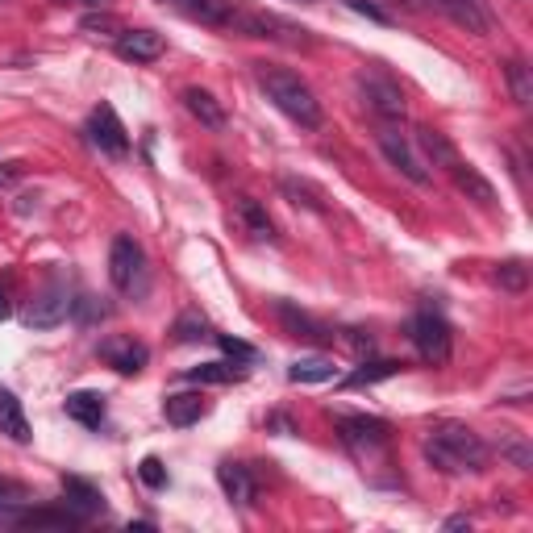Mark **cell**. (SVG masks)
I'll use <instances>...</instances> for the list:
<instances>
[{
	"label": "cell",
	"mask_w": 533,
	"mask_h": 533,
	"mask_svg": "<svg viewBox=\"0 0 533 533\" xmlns=\"http://www.w3.org/2000/svg\"><path fill=\"white\" fill-rule=\"evenodd\" d=\"M359 92L367 100L371 117H379V121H400L404 117V92H400V84L388 80V75H379V71L359 75Z\"/></svg>",
	"instance_id": "ba28073f"
},
{
	"label": "cell",
	"mask_w": 533,
	"mask_h": 533,
	"mask_svg": "<svg viewBox=\"0 0 533 533\" xmlns=\"http://www.w3.org/2000/svg\"><path fill=\"white\" fill-rule=\"evenodd\" d=\"M300 5H317V0H300Z\"/></svg>",
	"instance_id": "ab89813d"
},
{
	"label": "cell",
	"mask_w": 533,
	"mask_h": 533,
	"mask_svg": "<svg viewBox=\"0 0 533 533\" xmlns=\"http://www.w3.org/2000/svg\"><path fill=\"white\" fill-rule=\"evenodd\" d=\"M288 379L292 384H329V379H338V367L325 354H309V359H296L288 367Z\"/></svg>",
	"instance_id": "603a6c76"
},
{
	"label": "cell",
	"mask_w": 533,
	"mask_h": 533,
	"mask_svg": "<svg viewBox=\"0 0 533 533\" xmlns=\"http://www.w3.org/2000/svg\"><path fill=\"white\" fill-rule=\"evenodd\" d=\"M413 138H417V146L425 150V155H421L425 163L446 167V171H450L454 163H459V150H454V142H450L446 134H438V130H417Z\"/></svg>",
	"instance_id": "cb8c5ba5"
},
{
	"label": "cell",
	"mask_w": 533,
	"mask_h": 533,
	"mask_svg": "<svg viewBox=\"0 0 533 533\" xmlns=\"http://www.w3.org/2000/svg\"><path fill=\"white\" fill-rule=\"evenodd\" d=\"M0 492H9V496H21V488L13 484V479H5V475H0Z\"/></svg>",
	"instance_id": "8d00e7d4"
},
{
	"label": "cell",
	"mask_w": 533,
	"mask_h": 533,
	"mask_svg": "<svg viewBox=\"0 0 533 533\" xmlns=\"http://www.w3.org/2000/svg\"><path fill=\"white\" fill-rule=\"evenodd\" d=\"M163 50H167V42L155 30H121L117 34V55L125 63H155V59H163Z\"/></svg>",
	"instance_id": "4fadbf2b"
},
{
	"label": "cell",
	"mask_w": 533,
	"mask_h": 533,
	"mask_svg": "<svg viewBox=\"0 0 533 533\" xmlns=\"http://www.w3.org/2000/svg\"><path fill=\"white\" fill-rule=\"evenodd\" d=\"M396 371H400L396 359H371L367 354V359L342 379V388H371V384H379V379H392Z\"/></svg>",
	"instance_id": "d4e9b609"
},
{
	"label": "cell",
	"mask_w": 533,
	"mask_h": 533,
	"mask_svg": "<svg viewBox=\"0 0 533 533\" xmlns=\"http://www.w3.org/2000/svg\"><path fill=\"white\" fill-rule=\"evenodd\" d=\"M75 5H84V9H109L113 0H75Z\"/></svg>",
	"instance_id": "d590c367"
},
{
	"label": "cell",
	"mask_w": 533,
	"mask_h": 533,
	"mask_svg": "<svg viewBox=\"0 0 533 533\" xmlns=\"http://www.w3.org/2000/svg\"><path fill=\"white\" fill-rule=\"evenodd\" d=\"M63 496H67V509H75L84 521L92 513H105V496H100V488H92L80 475H63Z\"/></svg>",
	"instance_id": "9a60e30c"
},
{
	"label": "cell",
	"mask_w": 533,
	"mask_h": 533,
	"mask_svg": "<svg viewBox=\"0 0 533 533\" xmlns=\"http://www.w3.org/2000/svg\"><path fill=\"white\" fill-rule=\"evenodd\" d=\"M492 459L488 442L475 434L471 425H459V421H442L429 429L425 438V463L442 471V475H467V471H484Z\"/></svg>",
	"instance_id": "6da1fadb"
},
{
	"label": "cell",
	"mask_w": 533,
	"mask_h": 533,
	"mask_svg": "<svg viewBox=\"0 0 533 533\" xmlns=\"http://www.w3.org/2000/svg\"><path fill=\"white\" fill-rule=\"evenodd\" d=\"M71 309H75V300H71V288H67V279H50V284L30 300V309H25V325L30 329H55V325H63L67 317H71Z\"/></svg>",
	"instance_id": "5b68a950"
},
{
	"label": "cell",
	"mask_w": 533,
	"mask_h": 533,
	"mask_svg": "<svg viewBox=\"0 0 533 533\" xmlns=\"http://www.w3.org/2000/svg\"><path fill=\"white\" fill-rule=\"evenodd\" d=\"M467 525H471L467 517H450V521H446V529H467Z\"/></svg>",
	"instance_id": "74e56055"
},
{
	"label": "cell",
	"mask_w": 533,
	"mask_h": 533,
	"mask_svg": "<svg viewBox=\"0 0 533 533\" xmlns=\"http://www.w3.org/2000/svg\"><path fill=\"white\" fill-rule=\"evenodd\" d=\"M338 434L350 450H379L388 442V421H379V417H338Z\"/></svg>",
	"instance_id": "7c38bea8"
},
{
	"label": "cell",
	"mask_w": 533,
	"mask_h": 533,
	"mask_svg": "<svg viewBox=\"0 0 533 533\" xmlns=\"http://www.w3.org/2000/svg\"><path fill=\"white\" fill-rule=\"evenodd\" d=\"M88 142L100 150V155H109V159H125V155H130V134H125V125H121L113 105H96L92 109V117H88Z\"/></svg>",
	"instance_id": "8992f818"
},
{
	"label": "cell",
	"mask_w": 533,
	"mask_h": 533,
	"mask_svg": "<svg viewBox=\"0 0 533 533\" xmlns=\"http://www.w3.org/2000/svg\"><path fill=\"white\" fill-rule=\"evenodd\" d=\"M17 175H21V167H17V163H0V188H9V184L17 180Z\"/></svg>",
	"instance_id": "e575fe53"
},
{
	"label": "cell",
	"mask_w": 533,
	"mask_h": 533,
	"mask_svg": "<svg viewBox=\"0 0 533 533\" xmlns=\"http://www.w3.org/2000/svg\"><path fill=\"white\" fill-rule=\"evenodd\" d=\"M63 409H67L71 421H80L84 429H100V421H105V396H100V392H71Z\"/></svg>",
	"instance_id": "7402d4cb"
},
{
	"label": "cell",
	"mask_w": 533,
	"mask_h": 533,
	"mask_svg": "<svg viewBox=\"0 0 533 533\" xmlns=\"http://www.w3.org/2000/svg\"><path fill=\"white\" fill-rule=\"evenodd\" d=\"M409 338H413L417 354H421L429 367H446V363H450V354H454V334H450V325H446L442 313L421 309V313L409 321Z\"/></svg>",
	"instance_id": "277c9868"
},
{
	"label": "cell",
	"mask_w": 533,
	"mask_h": 533,
	"mask_svg": "<svg viewBox=\"0 0 533 533\" xmlns=\"http://www.w3.org/2000/svg\"><path fill=\"white\" fill-rule=\"evenodd\" d=\"M163 5H171L175 13H184L200 25H209V30H234L242 0H163Z\"/></svg>",
	"instance_id": "30bf717a"
},
{
	"label": "cell",
	"mask_w": 533,
	"mask_h": 533,
	"mask_svg": "<svg viewBox=\"0 0 533 533\" xmlns=\"http://www.w3.org/2000/svg\"><path fill=\"white\" fill-rule=\"evenodd\" d=\"M0 5H5V0H0Z\"/></svg>",
	"instance_id": "60d3db41"
},
{
	"label": "cell",
	"mask_w": 533,
	"mask_h": 533,
	"mask_svg": "<svg viewBox=\"0 0 533 533\" xmlns=\"http://www.w3.org/2000/svg\"><path fill=\"white\" fill-rule=\"evenodd\" d=\"M217 484H221L225 496L238 504V509H246V504L255 500V479H250V471L242 463H221L217 467Z\"/></svg>",
	"instance_id": "d6986e66"
},
{
	"label": "cell",
	"mask_w": 533,
	"mask_h": 533,
	"mask_svg": "<svg viewBox=\"0 0 533 533\" xmlns=\"http://www.w3.org/2000/svg\"><path fill=\"white\" fill-rule=\"evenodd\" d=\"M205 413H209V404H205V396H200V392H175V396L163 400V417H167L175 429L196 425Z\"/></svg>",
	"instance_id": "2e32d148"
},
{
	"label": "cell",
	"mask_w": 533,
	"mask_h": 533,
	"mask_svg": "<svg viewBox=\"0 0 533 533\" xmlns=\"http://www.w3.org/2000/svg\"><path fill=\"white\" fill-rule=\"evenodd\" d=\"M96 354H100V363L121 371V375H138L150 363V350L134 334H109V338H100Z\"/></svg>",
	"instance_id": "9c48e42d"
},
{
	"label": "cell",
	"mask_w": 533,
	"mask_h": 533,
	"mask_svg": "<svg viewBox=\"0 0 533 533\" xmlns=\"http://www.w3.org/2000/svg\"><path fill=\"white\" fill-rule=\"evenodd\" d=\"M425 5H434L438 13H446L467 34H492V25H496L488 0H425Z\"/></svg>",
	"instance_id": "8fae6325"
},
{
	"label": "cell",
	"mask_w": 533,
	"mask_h": 533,
	"mask_svg": "<svg viewBox=\"0 0 533 533\" xmlns=\"http://www.w3.org/2000/svg\"><path fill=\"white\" fill-rule=\"evenodd\" d=\"M9 317V300H5V292H0V321Z\"/></svg>",
	"instance_id": "f35d334b"
},
{
	"label": "cell",
	"mask_w": 533,
	"mask_h": 533,
	"mask_svg": "<svg viewBox=\"0 0 533 533\" xmlns=\"http://www.w3.org/2000/svg\"><path fill=\"white\" fill-rule=\"evenodd\" d=\"M138 475H142V484L146 488H167V467H163V459H155V454H146L142 459V467H138Z\"/></svg>",
	"instance_id": "f546056e"
},
{
	"label": "cell",
	"mask_w": 533,
	"mask_h": 533,
	"mask_svg": "<svg viewBox=\"0 0 533 533\" xmlns=\"http://www.w3.org/2000/svg\"><path fill=\"white\" fill-rule=\"evenodd\" d=\"M342 342L354 350V354H359V359H367V354L375 350V342H371V334H363V329H346V334H342Z\"/></svg>",
	"instance_id": "836d02e7"
},
{
	"label": "cell",
	"mask_w": 533,
	"mask_h": 533,
	"mask_svg": "<svg viewBox=\"0 0 533 533\" xmlns=\"http://www.w3.org/2000/svg\"><path fill=\"white\" fill-rule=\"evenodd\" d=\"M0 434L13 438L17 446H25L34 434H30V421H25V409H21V400L9 392V388H0Z\"/></svg>",
	"instance_id": "ac0fdd59"
},
{
	"label": "cell",
	"mask_w": 533,
	"mask_h": 533,
	"mask_svg": "<svg viewBox=\"0 0 533 533\" xmlns=\"http://www.w3.org/2000/svg\"><path fill=\"white\" fill-rule=\"evenodd\" d=\"M379 150H384V159L404 175V180H413V184H429L434 180V171H429V163L421 159V150L409 134H400L392 121H379V134H375Z\"/></svg>",
	"instance_id": "3957f363"
},
{
	"label": "cell",
	"mask_w": 533,
	"mask_h": 533,
	"mask_svg": "<svg viewBox=\"0 0 533 533\" xmlns=\"http://www.w3.org/2000/svg\"><path fill=\"white\" fill-rule=\"evenodd\" d=\"M192 384H238V379H246V367L238 363H200L188 371Z\"/></svg>",
	"instance_id": "484cf974"
},
{
	"label": "cell",
	"mask_w": 533,
	"mask_h": 533,
	"mask_svg": "<svg viewBox=\"0 0 533 533\" xmlns=\"http://www.w3.org/2000/svg\"><path fill=\"white\" fill-rule=\"evenodd\" d=\"M255 80L288 121H296L300 130H321V100L296 71L275 67V63H255Z\"/></svg>",
	"instance_id": "7a4b0ae2"
},
{
	"label": "cell",
	"mask_w": 533,
	"mask_h": 533,
	"mask_svg": "<svg viewBox=\"0 0 533 533\" xmlns=\"http://www.w3.org/2000/svg\"><path fill=\"white\" fill-rule=\"evenodd\" d=\"M284 196H292L296 205H304V209H313V213H325V192L317 188V184H309V180H296V175H288L284 184Z\"/></svg>",
	"instance_id": "83f0119b"
},
{
	"label": "cell",
	"mask_w": 533,
	"mask_h": 533,
	"mask_svg": "<svg viewBox=\"0 0 533 533\" xmlns=\"http://www.w3.org/2000/svg\"><path fill=\"white\" fill-rule=\"evenodd\" d=\"M184 109L200 121V125H209V130H225V109H221V100L205 88H188L184 92Z\"/></svg>",
	"instance_id": "44dd1931"
},
{
	"label": "cell",
	"mask_w": 533,
	"mask_h": 533,
	"mask_svg": "<svg viewBox=\"0 0 533 533\" xmlns=\"http://www.w3.org/2000/svg\"><path fill=\"white\" fill-rule=\"evenodd\" d=\"M142 267H146L142 246H138L130 234H117L113 246H109V279H113V288H117V292L142 288Z\"/></svg>",
	"instance_id": "52a82bcc"
},
{
	"label": "cell",
	"mask_w": 533,
	"mask_h": 533,
	"mask_svg": "<svg viewBox=\"0 0 533 533\" xmlns=\"http://www.w3.org/2000/svg\"><path fill=\"white\" fill-rule=\"evenodd\" d=\"M496 284H500L504 292H525V288H529V267H525V259L500 263V267H496Z\"/></svg>",
	"instance_id": "f1b7e54d"
},
{
	"label": "cell",
	"mask_w": 533,
	"mask_h": 533,
	"mask_svg": "<svg viewBox=\"0 0 533 533\" xmlns=\"http://www.w3.org/2000/svg\"><path fill=\"white\" fill-rule=\"evenodd\" d=\"M217 342H221V350L230 354V359H238V363H250V359H255V346H250V342H242V338H230V334H221Z\"/></svg>",
	"instance_id": "1f68e13d"
},
{
	"label": "cell",
	"mask_w": 533,
	"mask_h": 533,
	"mask_svg": "<svg viewBox=\"0 0 533 533\" xmlns=\"http://www.w3.org/2000/svg\"><path fill=\"white\" fill-rule=\"evenodd\" d=\"M275 317H279V325H284L292 338H304V342H329V338H334L317 317L300 313L296 304H288V300H275Z\"/></svg>",
	"instance_id": "5bb4252c"
},
{
	"label": "cell",
	"mask_w": 533,
	"mask_h": 533,
	"mask_svg": "<svg viewBox=\"0 0 533 533\" xmlns=\"http://www.w3.org/2000/svg\"><path fill=\"white\" fill-rule=\"evenodd\" d=\"M234 217L246 225V234H250V238H259V242H275V225H271L267 209L259 205L255 196H238V200H234Z\"/></svg>",
	"instance_id": "ffe728a7"
},
{
	"label": "cell",
	"mask_w": 533,
	"mask_h": 533,
	"mask_svg": "<svg viewBox=\"0 0 533 533\" xmlns=\"http://www.w3.org/2000/svg\"><path fill=\"white\" fill-rule=\"evenodd\" d=\"M504 80H509V92H513L517 105L529 109L533 105V75H529V67L521 59H509V63H504Z\"/></svg>",
	"instance_id": "4316f807"
},
{
	"label": "cell",
	"mask_w": 533,
	"mask_h": 533,
	"mask_svg": "<svg viewBox=\"0 0 533 533\" xmlns=\"http://www.w3.org/2000/svg\"><path fill=\"white\" fill-rule=\"evenodd\" d=\"M346 5H350L354 13H363V17L379 21V25H392V13H388V9H379V5H375V0H346Z\"/></svg>",
	"instance_id": "d6a6232c"
},
{
	"label": "cell",
	"mask_w": 533,
	"mask_h": 533,
	"mask_svg": "<svg viewBox=\"0 0 533 533\" xmlns=\"http://www.w3.org/2000/svg\"><path fill=\"white\" fill-rule=\"evenodd\" d=\"M205 334H209L205 317H180V321H175V338H180V342H200Z\"/></svg>",
	"instance_id": "4dcf8cb0"
},
{
	"label": "cell",
	"mask_w": 533,
	"mask_h": 533,
	"mask_svg": "<svg viewBox=\"0 0 533 533\" xmlns=\"http://www.w3.org/2000/svg\"><path fill=\"white\" fill-rule=\"evenodd\" d=\"M450 175H454V184H459V192H467V200H475L479 209H492V205H496V188H492L471 163L459 159V163L450 167Z\"/></svg>",
	"instance_id": "e0dca14e"
}]
</instances>
